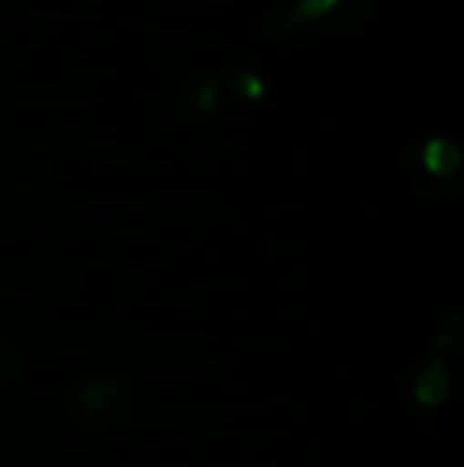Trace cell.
<instances>
[{
	"label": "cell",
	"mask_w": 464,
	"mask_h": 467,
	"mask_svg": "<svg viewBox=\"0 0 464 467\" xmlns=\"http://www.w3.org/2000/svg\"><path fill=\"white\" fill-rule=\"evenodd\" d=\"M124 400H128V388L118 379H89L77 385L74 391V413L80 423L93 426V430H106L115 420H121Z\"/></svg>",
	"instance_id": "obj_1"
},
{
	"label": "cell",
	"mask_w": 464,
	"mask_h": 467,
	"mask_svg": "<svg viewBox=\"0 0 464 467\" xmlns=\"http://www.w3.org/2000/svg\"><path fill=\"white\" fill-rule=\"evenodd\" d=\"M459 147L452 140H446V137H433L423 147V166L433 175H452L459 169Z\"/></svg>",
	"instance_id": "obj_2"
},
{
	"label": "cell",
	"mask_w": 464,
	"mask_h": 467,
	"mask_svg": "<svg viewBox=\"0 0 464 467\" xmlns=\"http://www.w3.org/2000/svg\"><path fill=\"white\" fill-rule=\"evenodd\" d=\"M446 394H449V375H446V366L436 359V363L427 366L420 381H417V398H420L423 404H439Z\"/></svg>",
	"instance_id": "obj_3"
},
{
	"label": "cell",
	"mask_w": 464,
	"mask_h": 467,
	"mask_svg": "<svg viewBox=\"0 0 464 467\" xmlns=\"http://www.w3.org/2000/svg\"><path fill=\"white\" fill-rule=\"evenodd\" d=\"M341 0H299V6L293 10V19H315L331 13Z\"/></svg>",
	"instance_id": "obj_4"
},
{
	"label": "cell",
	"mask_w": 464,
	"mask_h": 467,
	"mask_svg": "<svg viewBox=\"0 0 464 467\" xmlns=\"http://www.w3.org/2000/svg\"><path fill=\"white\" fill-rule=\"evenodd\" d=\"M232 87L239 89L242 96H248V99H261V96H264V80H261V77H254L252 70H242V74L232 80Z\"/></svg>",
	"instance_id": "obj_5"
},
{
	"label": "cell",
	"mask_w": 464,
	"mask_h": 467,
	"mask_svg": "<svg viewBox=\"0 0 464 467\" xmlns=\"http://www.w3.org/2000/svg\"><path fill=\"white\" fill-rule=\"evenodd\" d=\"M191 102H194V109H198V111L213 109V105L220 102V87H217V83H201V87L191 93Z\"/></svg>",
	"instance_id": "obj_6"
}]
</instances>
